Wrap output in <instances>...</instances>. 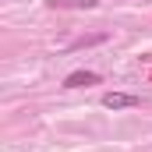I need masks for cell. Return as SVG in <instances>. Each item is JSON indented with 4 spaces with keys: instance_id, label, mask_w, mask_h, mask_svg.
Instances as JSON below:
<instances>
[{
    "instance_id": "3957f363",
    "label": "cell",
    "mask_w": 152,
    "mask_h": 152,
    "mask_svg": "<svg viewBox=\"0 0 152 152\" xmlns=\"http://www.w3.org/2000/svg\"><path fill=\"white\" fill-rule=\"evenodd\" d=\"M99 0H50V7H75V11H92Z\"/></svg>"
},
{
    "instance_id": "7a4b0ae2",
    "label": "cell",
    "mask_w": 152,
    "mask_h": 152,
    "mask_svg": "<svg viewBox=\"0 0 152 152\" xmlns=\"http://www.w3.org/2000/svg\"><path fill=\"white\" fill-rule=\"evenodd\" d=\"M96 81H99L96 71H71L64 78V88H85V85H96Z\"/></svg>"
},
{
    "instance_id": "6da1fadb",
    "label": "cell",
    "mask_w": 152,
    "mask_h": 152,
    "mask_svg": "<svg viewBox=\"0 0 152 152\" xmlns=\"http://www.w3.org/2000/svg\"><path fill=\"white\" fill-rule=\"evenodd\" d=\"M103 106L106 110H134V106H142V96H134V92H106Z\"/></svg>"
}]
</instances>
